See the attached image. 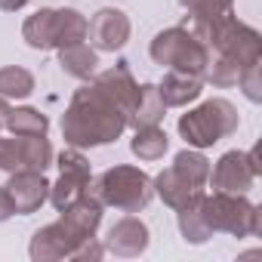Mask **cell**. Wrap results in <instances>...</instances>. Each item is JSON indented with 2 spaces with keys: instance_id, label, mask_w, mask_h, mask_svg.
Instances as JSON below:
<instances>
[{
  "instance_id": "22",
  "label": "cell",
  "mask_w": 262,
  "mask_h": 262,
  "mask_svg": "<svg viewBox=\"0 0 262 262\" xmlns=\"http://www.w3.org/2000/svg\"><path fill=\"white\" fill-rule=\"evenodd\" d=\"M13 136H47L50 129V117L40 111V108H31V105H22V108H10L7 114V123H4Z\"/></svg>"
},
{
  "instance_id": "6",
  "label": "cell",
  "mask_w": 262,
  "mask_h": 262,
  "mask_svg": "<svg viewBox=\"0 0 262 262\" xmlns=\"http://www.w3.org/2000/svg\"><path fill=\"white\" fill-rule=\"evenodd\" d=\"M53 164L59 167V179L50 185V204H53L56 210H65L71 201H77V198L90 188V182H93V167H90V161L83 158V148H71V145H68L62 155H56Z\"/></svg>"
},
{
  "instance_id": "25",
  "label": "cell",
  "mask_w": 262,
  "mask_h": 262,
  "mask_svg": "<svg viewBox=\"0 0 262 262\" xmlns=\"http://www.w3.org/2000/svg\"><path fill=\"white\" fill-rule=\"evenodd\" d=\"M234 86H241V90H244V96H247L250 102H262V62H256V65H250V68H244Z\"/></svg>"
},
{
  "instance_id": "1",
  "label": "cell",
  "mask_w": 262,
  "mask_h": 262,
  "mask_svg": "<svg viewBox=\"0 0 262 262\" xmlns=\"http://www.w3.org/2000/svg\"><path fill=\"white\" fill-rule=\"evenodd\" d=\"M123 129H126V114L93 80H86L71 96L62 114V139L71 148H96L117 142Z\"/></svg>"
},
{
  "instance_id": "24",
  "label": "cell",
  "mask_w": 262,
  "mask_h": 262,
  "mask_svg": "<svg viewBox=\"0 0 262 262\" xmlns=\"http://www.w3.org/2000/svg\"><path fill=\"white\" fill-rule=\"evenodd\" d=\"M34 74L22 65H7L0 68V96L10 99V102H19V99H28L34 93Z\"/></svg>"
},
{
  "instance_id": "23",
  "label": "cell",
  "mask_w": 262,
  "mask_h": 262,
  "mask_svg": "<svg viewBox=\"0 0 262 262\" xmlns=\"http://www.w3.org/2000/svg\"><path fill=\"white\" fill-rule=\"evenodd\" d=\"M182 179H188L194 188H207V179H210V161H207V155L201 151V148H182L176 158H173V164H170Z\"/></svg>"
},
{
  "instance_id": "26",
  "label": "cell",
  "mask_w": 262,
  "mask_h": 262,
  "mask_svg": "<svg viewBox=\"0 0 262 262\" xmlns=\"http://www.w3.org/2000/svg\"><path fill=\"white\" fill-rule=\"evenodd\" d=\"M179 4L191 16H219V13H231L234 0H179Z\"/></svg>"
},
{
  "instance_id": "3",
  "label": "cell",
  "mask_w": 262,
  "mask_h": 262,
  "mask_svg": "<svg viewBox=\"0 0 262 262\" xmlns=\"http://www.w3.org/2000/svg\"><path fill=\"white\" fill-rule=\"evenodd\" d=\"M237 123H241L237 108L228 99L213 96V99L201 102L198 108H188L179 117L176 129H179V136L185 139L188 148H201L204 151V148H213L216 142L228 139L237 129Z\"/></svg>"
},
{
  "instance_id": "29",
  "label": "cell",
  "mask_w": 262,
  "mask_h": 262,
  "mask_svg": "<svg viewBox=\"0 0 262 262\" xmlns=\"http://www.w3.org/2000/svg\"><path fill=\"white\" fill-rule=\"evenodd\" d=\"M10 99H4V96H0V129H4V123H7V114H10Z\"/></svg>"
},
{
  "instance_id": "5",
  "label": "cell",
  "mask_w": 262,
  "mask_h": 262,
  "mask_svg": "<svg viewBox=\"0 0 262 262\" xmlns=\"http://www.w3.org/2000/svg\"><path fill=\"white\" fill-rule=\"evenodd\" d=\"M148 56L155 59V65L167 68V71H182V74H194L204 77V68L210 62V50L204 40H198L185 25H173L155 34Z\"/></svg>"
},
{
  "instance_id": "10",
  "label": "cell",
  "mask_w": 262,
  "mask_h": 262,
  "mask_svg": "<svg viewBox=\"0 0 262 262\" xmlns=\"http://www.w3.org/2000/svg\"><path fill=\"white\" fill-rule=\"evenodd\" d=\"M133 34V25H129V16L117 7H102L93 19H90V31L86 40L96 53H120Z\"/></svg>"
},
{
  "instance_id": "19",
  "label": "cell",
  "mask_w": 262,
  "mask_h": 262,
  "mask_svg": "<svg viewBox=\"0 0 262 262\" xmlns=\"http://www.w3.org/2000/svg\"><path fill=\"white\" fill-rule=\"evenodd\" d=\"M194 191H204V188H194L188 179H182L173 167H167V170H161L158 176H155V194L170 207V210H179L182 204H188V198L194 194Z\"/></svg>"
},
{
  "instance_id": "8",
  "label": "cell",
  "mask_w": 262,
  "mask_h": 262,
  "mask_svg": "<svg viewBox=\"0 0 262 262\" xmlns=\"http://www.w3.org/2000/svg\"><path fill=\"white\" fill-rule=\"evenodd\" d=\"M53 145L47 136H0V170L16 173V170H40L47 173L53 167Z\"/></svg>"
},
{
  "instance_id": "20",
  "label": "cell",
  "mask_w": 262,
  "mask_h": 262,
  "mask_svg": "<svg viewBox=\"0 0 262 262\" xmlns=\"http://www.w3.org/2000/svg\"><path fill=\"white\" fill-rule=\"evenodd\" d=\"M86 31H90V19L80 10H74V7L56 10V50L86 43Z\"/></svg>"
},
{
  "instance_id": "15",
  "label": "cell",
  "mask_w": 262,
  "mask_h": 262,
  "mask_svg": "<svg viewBox=\"0 0 262 262\" xmlns=\"http://www.w3.org/2000/svg\"><path fill=\"white\" fill-rule=\"evenodd\" d=\"M204 194H207V191H194V194L188 198V204H182V207L176 210L179 234H182L185 244H194V247H201V244H207V241L213 237V231H210V225H207V219H204Z\"/></svg>"
},
{
  "instance_id": "13",
  "label": "cell",
  "mask_w": 262,
  "mask_h": 262,
  "mask_svg": "<svg viewBox=\"0 0 262 262\" xmlns=\"http://www.w3.org/2000/svg\"><path fill=\"white\" fill-rule=\"evenodd\" d=\"M93 83H96V86L126 114V120H129V114H133V108H136V102H139V83H136L133 71H129V62H117L114 68L96 71Z\"/></svg>"
},
{
  "instance_id": "16",
  "label": "cell",
  "mask_w": 262,
  "mask_h": 262,
  "mask_svg": "<svg viewBox=\"0 0 262 262\" xmlns=\"http://www.w3.org/2000/svg\"><path fill=\"white\" fill-rule=\"evenodd\" d=\"M59 68L74 77V80H93L99 71V53L90 43H74V47H62L59 50Z\"/></svg>"
},
{
  "instance_id": "7",
  "label": "cell",
  "mask_w": 262,
  "mask_h": 262,
  "mask_svg": "<svg viewBox=\"0 0 262 262\" xmlns=\"http://www.w3.org/2000/svg\"><path fill=\"white\" fill-rule=\"evenodd\" d=\"M256 176H259V148L225 151L216 161V167H210L207 185H213V191H241V194H247L253 188Z\"/></svg>"
},
{
  "instance_id": "14",
  "label": "cell",
  "mask_w": 262,
  "mask_h": 262,
  "mask_svg": "<svg viewBox=\"0 0 262 262\" xmlns=\"http://www.w3.org/2000/svg\"><path fill=\"white\" fill-rule=\"evenodd\" d=\"M158 93L164 99L167 108H185L191 102L201 99L204 93V80L194 77V74H182V71H167L164 80L158 83Z\"/></svg>"
},
{
  "instance_id": "28",
  "label": "cell",
  "mask_w": 262,
  "mask_h": 262,
  "mask_svg": "<svg viewBox=\"0 0 262 262\" xmlns=\"http://www.w3.org/2000/svg\"><path fill=\"white\" fill-rule=\"evenodd\" d=\"M25 7H28V0H0V10L4 13H19Z\"/></svg>"
},
{
  "instance_id": "2",
  "label": "cell",
  "mask_w": 262,
  "mask_h": 262,
  "mask_svg": "<svg viewBox=\"0 0 262 262\" xmlns=\"http://www.w3.org/2000/svg\"><path fill=\"white\" fill-rule=\"evenodd\" d=\"M90 185L102 207H114L120 213H142L155 198V179L133 164H114Z\"/></svg>"
},
{
  "instance_id": "12",
  "label": "cell",
  "mask_w": 262,
  "mask_h": 262,
  "mask_svg": "<svg viewBox=\"0 0 262 262\" xmlns=\"http://www.w3.org/2000/svg\"><path fill=\"white\" fill-rule=\"evenodd\" d=\"M151 244V231L148 225L133 216V213H126L123 219H117L111 228H108V237H105V253H114L120 259H136L148 250Z\"/></svg>"
},
{
  "instance_id": "27",
  "label": "cell",
  "mask_w": 262,
  "mask_h": 262,
  "mask_svg": "<svg viewBox=\"0 0 262 262\" xmlns=\"http://www.w3.org/2000/svg\"><path fill=\"white\" fill-rule=\"evenodd\" d=\"M10 216H16V210H13V201H10V194H7V188L0 185V222H7Z\"/></svg>"
},
{
  "instance_id": "21",
  "label": "cell",
  "mask_w": 262,
  "mask_h": 262,
  "mask_svg": "<svg viewBox=\"0 0 262 262\" xmlns=\"http://www.w3.org/2000/svg\"><path fill=\"white\" fill-rule=\"evenodd\" d=\"M164 111H167V105H164V99H161V93H158V83H139V102H136L133 114H129L126 126L136 129V126L161 123V120H164Z\"/></svg>"
},
{
  "instance_id": "17",
  "label": "cell",
  "mask_w": 262,
  "mask_h": 262,
  "mask_svg": "<svg viewBox=\"0 0 262 262\" xmlns=\"http://www.w3.org/2000/svg\"><path fill=\"white\" fill-rule=\"evenodd\" d=\"M22 40L31 50H56V10L53 7H40L34 16L25 19L22 25Z\"/></svg>"
},
{
  "instance_id": "18",
  "label": "cell",
  "mask_w": 262,
  "mask_h": 262,
  "mask_svg": "<svg viewBox=\"0 0 262 262\" xmlns=\"http://www.w3.org/2000/svg\"><path fill=\"white\" fill-rule=\"evenodd\" d=\"M129 151H133L139 161H161L170 151V136L161 123L151 126H136L133 129V139H129Z\"/></svg>"
},
{
  "instance_id": "11",
  "label": "cell",
  "mask_w": 262,
  "mask_h": 262,
  "mask_svg": "<svg viewBox=\"0 0 262 262\" xmlns=\"http://www.w3.org/2000/svg\"><path fill=\"white\" fill-rule=\"evenodd\" d=\"M4 188L13 201L16 216H31L50 201V182L40 170H16V173H10Z\"/></svg>"
},
{
  "instance_id": "4",
  "label": "cell",
  "mask_w": 262,
  "mask_h": 262,
  "mask_svg": "<svg viewBox=\"0 0 262 262\" xmlns=\"http://www.w3.org/2000/svg\"><path fill=\"white\" fill-rule=\"evenodd\" d=\"M204 219L210 231L231 237H256L262 231V207L247 201L241 191H213L204 194Z\"/></svg>"
},
{
  "instance_id": "9",
  "label": "cell",
  "mask_w": 262,
  "mask_h": 262,
  "mask_svg": "<svg viewBox=\"0 0 262 262\" xmlns=\"http://www.w3.org/2000/svg\"><path fill=\"white\" fill-rule=\"evenodd\" d=\"M96 237V234H93ZM86 237L80 231H74L62 216L43 228H37L31 234V244H28V256L34 262H59V259H71L74 250L83 244Z\"/></svg>"
}]
</instances>
